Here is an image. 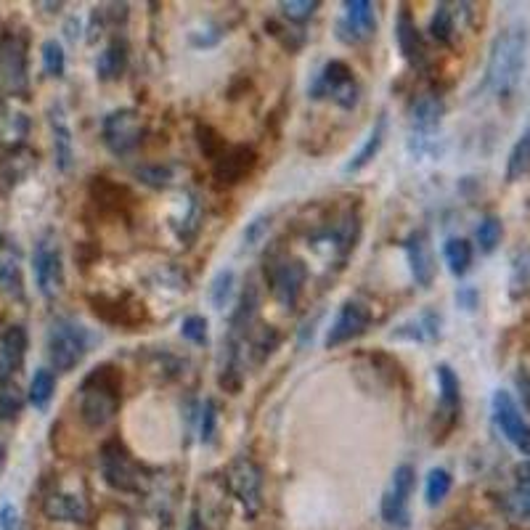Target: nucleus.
Segmentation results:
<instances>
[{
  "instance_id": "43",
  "label": "nucleus",
  "mask_w": 530,
  "mask_h": 530,
  "mask_svg": "<svg viewBox=\"0 0 530 530\" xmlns=\"http://www.w3.org/2000/svg\"><path fill=\"white\" fill-rule=\"evenodd\" d=\"M318 6H321L318 0H281L279 3L284 19H289V22L295 24L308 22V19L318 11Z\"/></svg>"
},
{
  "instance_id": "44",
  "label": "nucleus",
  "mask_w": 530,
  "mask_h": 530,
  "mask_svg": "<svg viewBox=\"0 0 530 530\" xmlns=\"http://www.w3.org/2000/svg\"><path fill=\"white\" fill-rule=\"evenodd\" d=\"M0 289L11 297H24V281L19 265L11 260H0Z\"/></svg>"
},
{
  "instance_id": "3",
  "label": "nucleus",
  "mask_w": 530,
  "mask_h": 530,
  "mask_svg": "<svg viewBox=\"0 0 530 530\" xmlns=\"http://www.w3.org/2000/svg\"><path fill=\"white\" fill-rule=\"evenodd\" d=\"M122 403V379L114 366L104 364L83 379L80 385V419L91 430H104L117 417Z\"/></svg>"
},
{
  "instance_id": "41",
  "label": "nucleus",
  "mask_w": 530,
  "mask_h": 530,
  "mask_svg": "<svg viewBox=\"0 0 530 530\" xmlns=\"http://www.w3.org/2000/svg\"><path fill=\"white\" fill-rule=\"evenodd\" d=\"M136 178L152 189H165L167 183L173 181V167L162 165V162H154V165H138L136 167Z\"/></svg>"
},
{
  "instance_id": "29",
  "label": "nucleus",
  "mask_w": 530,
  "mask_h": 530,
  "mask_svg": "<svg viewBox=\"0 0 530 530\" xmlns=\"http://www.w3.org/2000/svg\"><path fill=\"white\" fill-rule=\"evenodd\" d=\"M128 61H130L128 43L122 38H114L112 43L99 53V59H96V77H99L101 83L120 80V77L125 75V69H128Z\"/></svg>"
},
{
  "instance_id": "28",
  "label": "nucleus",
  "mask_w": 530,
  "mask_h": 530,
  "mask_svg": "<svg viewBox=\"0 0 530 530\" xmlns=\"http://www.w3.org/2000/svg\"><path fill=\"white\" fill-rule=\"evenodd\" d=\"M91 199L96 207L104 212H114V215H125L128 207L133 205L130 191L120 183H112L109 178H93L91 183Z\"/></svg>"
},
{
  "instance_id": "17",
  "label": "nucleus",
  "mask_w": 530,
  "mask_h": 530,
  "mask_svg": "<svg viewBox=\"0 0 530 530\" xmlns=\"http://www.w3.org/2000/svg\"><path fill=\"white\" fill-rule=\"evenodd\" d=\"M32 130V114L24 96H0V146L6 152H19Z\"/></svg>"
},
{
  "instance_id": "51",
  "label": "nucleus",
  "mask_w": 530,
  "mask_h": 530,
  "mask_svg": "<svg viewBox=\"0 0 530 530\" xmlns=\"http://www.w3.org/2000/svg\"><path fill=\"white\" fill-rule=\"evenodd\" d=\"M186 530H205V528H202V523H199V520H197V515H194V512H191L189 525H186Z\"/></svg>"
},
{
  "instance_id": "14",
  "label": "nucleus",
  "mask_w": 530,
  "mask_h": 530,
  "mask_svg": "<svg viewBox=\"0 0 530 530\" xmlns=\"http://www.w3.org/2000/svg\"><path fill=\"white\" fill-rule=\"evenodd\" d=\"M446 114V104L438 93H419L417 99L409 106V128H411V144H419L417 152L422 154L424 146L432 144L438 136L440 122Z\"/></svg>"
},
{
  "instance_id": "24",
  "label": "nucleus",
  "mask_w": 530,
  "mask_h": 530,
  "mask_svg": "<svg viewBox=\"0 0 530 530\" xmlns=\"http://www.w3.org/2000/svg\"><path fill=\"white\" fill-rule=\"evenodd\" d=\"M27 348H30V337L24 332V326L14 324L0 334V382H11L16 371L22 369Z\"/></svg>"
},
{
  "instance_id": "46",
  "label": "nucleus",
  "mask_w": 530,
  "mask_h": 530,
  "mask_svg": "<svg viewBox=\"0 0 530 530\" xmlns=\"http://www.w3.org/2000/svg\"><path fill=\"white\" fill-rule=\"evenodd\" d=\"M268 228H271V215H268V212H263V215H255V218L247 223V228H244V234H242L244 250L258 247L265 236H268Z\"/></svg>"
},
{
  "instance_id": "16",
  "label": "nucleus",
  "mask_w": 530,
  "mask_h": 530,
  "mask_svg": "<svg viewBox=\"0 0 530 530\" xmlns=\"http://www.w3.org/2000/svg\"><path fill=\"white\" fill-rule=\"evenodd\" d=\"M493 422L501 430V435L512 443L523 456L530 459V424L525 422L523 409L517 406V401L512 398V393L507 390H496L491 401Z\"/></svg>"
},
{
  "instance_id": "22",
  "label": "nucleus",
  "mask_w": 530,
  "mask_h": 530,
  "mask_svg": "<svg viewBox=\"0 0 530 530\" xmlns=\"http://www.w3.org/2000/svg\"><path fill=\"white\" fill-rule=\"evenodd\" d=\"M440 329H443V316L438 311L417 313V316L406 318L403 324H398L390 332V340L398 342H417V345H430V342L440 340Z\"/></svg>"
},
{
  "instance_id": "33",
  "label": "nucleus",
  "mask_w": 530,
  "mask_h": 530,
  "mask_svg": "<svg viewBox=\"0 0 530 530\" xmlns=\"http://www.w3.org/2000/svg\"><path fill=\"white\" fill-rule=\"evenodd\" d=\"M443 258H446L448 271L454 273L456 279H462L472 265V244L462 239V236H451L443 244Z\"/></svg>"
},
{
  "instance_id": "32",
  "label": "nucleus",
  "mask_w": 530,
  "mask_h": 530,
  "mask_svg": "<svg viewBox=\"0 0 530 530\" xmlns=\"http://www.w3.org/2000/svg\"><path fill=\"white\" fill-rule=\"evenodd\" d=\"M199 226H202V205H199L197 194H183L181 215L173 218L175 234L181 242H191L197 236Z\"/></svg>"
},
{
  "instance_id": "19",
  "label": "nucleus",
  "mask_w": 530,
  "mask_h": 530,
  "mask_svg": "<svg viewBox=\"0 0 530 530\" xmlns=\"http://www.w3.org/2000/svg\"><path fill=\"white\" fill-rule=\"evenodd\" d=\"M345 16L337 22V38L348 46H358L377 32V6L371 0H345Z\"/></svg>"
},
{
  "instance_id": "5",
  "label": "nucleus",
  "mask_w": 530,
  "mask_h": 530,
  "mask_svg": "<svg viewBox=\"0 0 530 530\" xmlns=\"http://www.w3.org/2000/svg\"><path fill=\"white\" fill-rule=\"evenodd\" d=\"M91 348V332L75 318H56L48 329L46 350L53 371H75Z\"/></svg>"
},
{
  "instance_id": "9",
  "label": "nucleus",
  "mask_w": 530,
  "mask_h": 530,
  "mask_svg": "<svg viewBox=\"0 0 530 530\" xmlns=\"http://www.w3.org/2000/svg\"><path fill=\"white\" fill-rule=\"evenodd\" d=\"M223 475H226L223 477L226 491L242 504L247 517H258V512L263 509V470L252 462L250 456H236Z\"/></svg>"
},
{
  "instance_id": "49",
  "label": "nucleus",
  "mask_w": 530,
  "mask_h": 530,
  "mask_svg": "<svg viewBox=\"0 0 530 530\" xmlns=\"http://www.w3.org/2000/svg\"><path fill=\"white\" fill-rule=\"evenodd\" d=\"M477 300H480V297H477L475 287H462L456 292V303H459V308H464V311H475Z\"/></svg>"
},
{
  "instance_id": "11",
  "label": "nucleus",
  "mask_w": 530,
  "mask_h": 530,
  "mask_svg": "<svg viewBox=\"0 0 530 530\" xmlns=\"http://www.w3.org/2000/svg\"><path fill=\"white\" fill-rule=\"evenodd\" d=\"M32 273L38 284L40 295L46 300H56L64 292V258H61L59 239L53 234H43L32 252Z\"/></svg>"
},
{
  "instance_id": "34",
  "label": "nucleus",
  "mask_w": 530,
  "mask_h": 530,
  "mask_svg": "<svg viewBox=\"0 0 530 530\" xmlns=\"http://www.w3.org/2000/svg\"><path fill=\"white\" fill-rule=\"evenodd\" d=\"M451 485H454V475L446 467H432L427 472V480H424V501H427V507H440L446 501L448 493H451Z\"/></svg>"
},
{
  "instance_id": "48",
  "label": "nucleus",
  "mask_w": 530,
  "mask_h": 530,
  "mask_svg": "<svg viewBox=\"0 0 530 530\" xmlns=\"http://www.w3.org/2000/svg\"><path fill=\"white\" fill-rule=\"evenodd\" d=\"M215 432H218V403H215V398H207L205 406H202V419H199V438L210 446L215 440Z\"/></svg>"
},
{
  "instance_id": "52",
  "label": "nucleus",
  "mask_w": 530,
  "mask_h": 530,
  "mask_svg": "<svg viewBox=\"0 0 530 530\" xmlns=\"http://www.w3.org/2000/svg\"><path fill=\"white\" fill-rule=\"evenodd\" d=\"M470 530H488V528H483V525H475V528H470Z\"/></svg>"
},
{
  "instance_id": "23",
  "label": "nucleus",
  "mask_w": 530,
  "mask_h": 530,
  "mask_svg": "<svg viewBox=\"0 0 530 530\" xmlns=\"http://www.w3.org/2000/svg\"><path fill=\"white\" fill-rule=\"evenodd\" d=\"M48 125H51L53 136V162H56L61 173H69L72 165H75V138H72V128H69L64 106L53 104L48 109Z\"/></svg>"
},
{
  "instance_id": "36",
  "label": "nucleus",
  "mask_w": 530,
  "mask_h": 530,
  "mask_svg": "<svg viewBox=\"0 0 530 530\" xmlns=\"http://www.w3.org/2000/svg\"><path fill=\"white\" fill-rule=\"evenodd\" d=\"M53 393H56V374H53V369L35 371V377H32L30 382V390H27V401H30L38 411H46Z\"/></svg>"
},
{
  "instance_id": "1",
  "label": "nucleus",
  "mask_w": 530,
  "mask_h": 530,
  "mask_svg": "<svg viewBox=\"0 0 530 530\" xmlns=\"http://www.w3.org/2000/svg\"><path fill=\"white\" fill-rule=\"evenodd\" d=\"M530 30L525 22H509L493 38L488 64H485V88L496 99H512L523 83L528 67Z\"/></svg>"
},
{
  "instance_id": "47",
  "label": "nucleus",
  "mask_w": 530,
  "mask_h": 530,
  "mask_svg": "<svg viewBox=\"0 0 530 530\" xmlns=\"http://www.w3.org/2000/svg\"><path fill=\"white\" fill-rule=\"evenodd\" d=\"M207 329H210V324H207L205 316H189V318H183V324H181L183 340H189L191 345H199V348L210 342Z\"/></svg>"
},
{
  "instance_id": "8",
  "label": "nucleus",
  "mask_w": 530,
  "mask_h": 530,
  "mask_svg": "<svg viewBox=\"0 0 530 530\" xmlns=\"http://www.w3.org/2000/svg\"><path fill=\"white\" fill-rule=\"evenodd\" d=\"M417 488V470L411 464H398L382 493V520L395 530L411 528V493Z\"/></svg>"
},
{
  "instance_id": "15",
  "label": "nucleus",
  "mask_w": 530,
  "mask_h": 530,
  "mask_svg": "<svg viewBox=\"0 0 530 530\" xmlns=\"http://www.w3.org/2000/svg\"><path fill=\"white\" fill-rule=\"evenodd\" d=\"M371 321H374V313H371L369 305L361 303V300H345L340 305L337 316H334L332 326L326 329L324 348L334 350L340 348V345L358 340L361 334L369 332Z\"/></svg>"
},
{
  "instance_id": "45",
  "label": "nucleus",
  "mask_w": 530,
  "mask_h": 530,
  "mask_svg": "<svg viewBox=\"0 0 530 530\" xmlns=\"http://www.w3.org/2000/svg\"><path fill=\"white\" fill-rule=\"evenodd\" d=\"M22 393L11 382H0V419H14L22 411Z\"/></svg>"
},
{
  "instance_id": "20",
  "label": "nucleus",
  "mask_w": 530,
  "mask_h": 530,
  "mask_svg": "<svg viewBox=\"0 0 530 530\" xmlns=\"http://www.w3.org/2000/svg\"><path fill=\"white\" fill-rule=\"evenodd\" d=\"M43 515L53 523H88L91 517V507H88V499L83 493L69 491V488H61L56 485L53 491L46 493L43 499Z\"/></svg>"
},
{
  "instance_id": "2",
  "label": "nucleus",
  "mask_w": 530,
  "mask_h": 530,
  "mask_svg": "<svg viewBox=\"0 0 530 530\" xmlns=\"http://www.w3.org/2000/svg\"><path fill=\"white\" fill-rule=\"evenodd\" d=\"M358 239H361V212L356 207H345L324 223L313 226L305 236V244L324 265L342 268L356 252Z\"/></svg>"
},
{
  "instance_id": "42",
  "label": "nucleus",
  "mask_w": 530,
  "mask_h": 530,
  "mask_svg": "<svg viewBox=\"0 0 530 530\" xmlns=\"http://www.w3.org/2000/svg\"><path fill=\"white\" fill-rule=\"evenodd\" d=\"M197 144L207 159H215L228 146L226 138L220 136L212 125H205V122H199L197 125Z\"/></svg>"
},
{
  "instance_id": "26",
  "label": "nucleus",
  "mask_w": 530,
  "mask_h": 530,
  "mask_svg": "<svg viewBox=\"0 0 530 530\" xmlns=\"http://www.w3.org/2000/svg\"><path fill=\"white\" fill-rule=\"evenodd\" d=\"M435 371H438L440 417L448 419V430H451L459 414H462V382H459L456 371L448 364H440Z\"/></svg>"
},
{
  "instance_id": "38",
  "label": "nucleus",
  "mask_w": 530,
  "mask_h": 530,
  "mask_svg": "<svg viewBox=\"0 0 530 530\" xmlns=\"http://www.w3.org/2000/svg\"><path fill=\"white\" fill-rule=\"evenodd\" d=\"M236 287V273L231 268H220L210 281V303L215 311H226V305L231 303Z\"/></svg>"
},
{
  "instance_id": "50",
  "label": "nucleus",
  "mask_w": 530,
  "mask_h": 530,
  "mask_svg": "<svg viewBox=\"0 0 530 530\" xmlns=\"http://www.w3.org/2000/svg\"><path fill=\"white\" fill-rule=\"evenodd\" d=\"M16 520H19V512L14 504H3L0 507V530H16Z\"/></svg>"
},
{
  "instance_id": "40",
  "label": "nucleus",
  "mask_w": 530,
  "mask_h": 530,
  "mask_svg": "<svg viewBox=\"0 0 530 530\" xmlns=\"http://www.w3.org/2000/svg\"><path fill=\"white\" fill-rule=\"evenodd\" d=\"M40 59H43V69L48 77H64L67 72V53L61 48L59 40H46L40 48Z\"/></svg>"
},
{
  "instance_id": "37",
  "label": "nucleus",
  "mask_w": 530,
  "mask_h": 530,
  "mask_svg": "<svg viewBox=\"0 0 530 530\" xmlns=\"http://www.w3.org/2000/svg\"><path fill=\"white\" fill-rule=\"evenodd\" d=\"M501 509L509 520L520 525H530V485H517L515 491L504 493Z\"/></svg>"
},
{
  "instance_id": "18",
  "label": "nucleus",
  "mask_w": 530,
  "mask_h": 530,
  "mask_svg": "<svg viewBox=\"0 0 530 530\" xmlns=\"http://www.w3.org/2000/svg\"><path fill=\"white\" fill-rule=\"evenodd\" d=\"M255 167H258V152L252 146H226L218 157L212 159V178L218 181V186L228 189V186L247 181Z\"/></svg>"
},
{
  "instance_id": "39",
  "label": "nucleus",
  "mask_w": 530,
  "mask_h": 530,
  "mask_svg": "<svg viewBox=\"0 0 530 530\" xmlns=\"http://www.w3.org/2000/svg\"><path fill=\"white\" fill-rule=\"evenodd\" d=\"M475 236L480 250H483L485 255L496 252V247H499L501 239H504V223H501L499 215H485V218L480 220V226H477Z\"/></svg>"
},
{
  "instance_id": "10",
  "label": "nucleus",
  "mask_w": 530,
  "mask_h": 530,
  "mask_svg": "<svg viewBox=\"0 0 530 530\" xmlns=\"http://www.w3.org/2000/svg\"><path fill=\"white\" fill-rule=\"evenodd\" d=\"M146 122L138 109H114L101 122V141L114 157H128L141 146Z\"/></svg>"
},
{
  "instance_id": "7",
  "label": "nucleus",
  "mask_w": 530,
  "mask_h": 530,
  "mask_svg": "<svg viewBox=\"0 0 530 530\" xmlns=\"http://www.w3.org/2000/svg\"><path fill=\"white\" fill-rule=\"evenodd\" d=\"M311 99H332L340 109H356L361 101V85L356 80V72L350 69L348 61L332 59L318 69L313 83L308 85Z\"/></svg>"
},
{
  "instance_id": "27",
  "label": "nucleus",
  "mask_w": 530,
  "mask_h": 530,
  "mask_svg": "<svg viewBox=\"0 0 530 530\" xmlns=\"http://www.w3.org/2000/svg\"><path fill=\"white\" fill-rule=\"evenodd\" d=\"M385 138H387V112H379L374 125H371L369 136H366V141L361 144V149H358V152L350 157L348 165H345V173L348 175L364 173L366 167L379 157L382 146H385Z\"/></svg>"
},
{
  "instance_id": "25",
  "label": "nucleus",
  "mask_w": 530,
  "mask_h": 530,
  "mask_svg": "<svg viewBox=\"0 0 530 530\" xmlns=\"http://www.w3.org/2000/svg\"><path fill=\"white\" fill-rule=\"evenodd\" d=\"M395 43L401 48L403 59L409 61L414 69H422L427 64V48L417 30V22L411 19L409 11H401L395 19Z\"/></svg>"
},
{
  "instance_id": "13",
  "label": "nucleus",
  "mask_w": 530,
  "mask_h": 530,
  "mask_svg": "<svg viewBox=\"0 0 530 530\" xmlns=\"http://www.w3.org/2000/svg\"><path fill=\"white\" fill-rule=\"evenodd\" d=\"M88 305H91L93 316L109 326H120V329H136V326L146 324V318H149L144 303L128 292L125 295H91Z\"/></svg>"
},
{
  "instance_id": "21",
  "label": "nucleus",
  "mask_w": 530,
  "mask_h": 530,
  "mask_svg": "<svg viewBox=\"0 0 530 530\" xmlns=\"http://www.w3.org/2000/svg\"><path fill=\"white\" fill-rule=\"evenodd\" d=\"M403 252L409 258L411 276L417 281L419 287L427 289L435 281V273H438V265H435V252H432L430 234L419 228V231H411L403 242Z\"/></svg>"
},
{
  "instance_id": "31",
  "label": "nucleus",
  "mask_w": 530,
  "mask_h": 530,
  "mask_svg": "<svg viewBox=\"0 0 530 530\" xmlns=\"http://www.w3.org/2000/svg\"><path fill=\"white\" fill-rule=\"evenodd\" d=\"M530 175V125L520 133L515 146L509 149L507 167H504V178L507 183H517Z\"/></svg>"
},
{
  "instance_id": "4",
  "label": "nucleus",
  "mask_w": 530,
  "mask_h": 530,
  "mask_svg": "<svg viewBox=\"0 0 530 530\" xmlns=\"http://www.w3.org/2000/svg\"><path fill=\"white\" fill-rule=\"evenodd\" d=\"M265 284L281 308L295 311L308 284V265L289 252L273 250L265 258Z\"/></svg>"
},
{
  "instance_id": "6",
  "label": "nucleus",
  "mask_w": 530,
  "mask_h": 530,
  "mask_svg": "<svg viewBox=\"0 0 530 530\" xmlns=\"http://www.w3.org/2000/svg\"><path fill=\"white\" fill-rule=\"evenodd\" d=\"M101 477L109 488L120 493H144L149 488V477L141 470V464L133 459L128 448L120 440L112 438L101 446Z\"/></svg>"
},
{
  "instance_id": "30",
  "label": "nucleus",
  "mask_w": 530,
  "mask_h": 530,
  "mask_svg": "<svg viewBox=\"0 0 530 530\" xmlns=\"http://www.w3.org/2000/svg\"><path fill=\"white\" fill-rule=\"evenodd\" d=\"M35 167V154L24 152H8V157L0 159V191H11L19 181H24L30 170Z\"/></svg>"
},
{
  "instance_id": "12",
  "label": "nucleus",
  "mask_w": 530,
  "mask_h": 530,
  "mask_svg": "<svg viewBox=\"0 0 530 530\" xmlns=\"http://www.w3.org/2000/svg\"><path fill=\"white\" fill-rule=\"evenodd\" d=\"M0 88L6 96H22L27 91V40L19 32L0 35Z\"/></svg>"
},
{
  "instance_id": "35",
  "label": "nucleus",
  "mask_w": 530,
  "mask_h": 530,
  "mask_svg": "<svg viewBox=\"0 0 530 530\" xmlns=\"http://www.w3.org/2000/svg\"><path fill=\"white\" fill-rule=\"evenodd\" d=\"M456 6L454 3H438L430 19V35L438 43H451L456 35Z\"/></svg>"
}]
</instances>
